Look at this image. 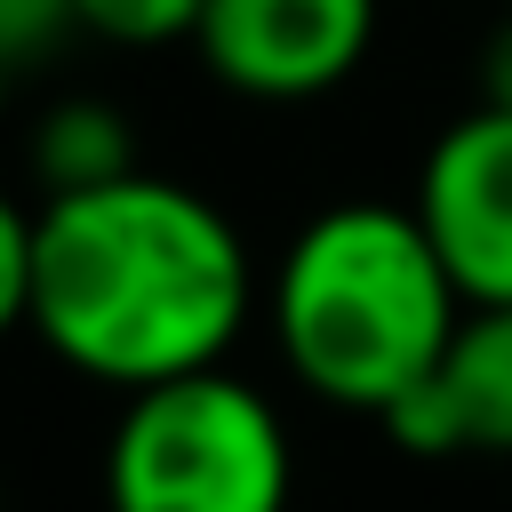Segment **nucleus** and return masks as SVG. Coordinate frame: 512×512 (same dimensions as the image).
<instances>
[{"label": "nucleus", "mask_w": 512, "mask_h": 512, "mask_svg": "<svg viewBox=\"0 0 512 512\" xmlns=\"http://www.w3.org/2000/svg\"><path fill=\"white\" fill-rule=\"evenodd\" d=\"M408 456H512V304H472L424 384L376 416Z\"/></svg>", "instance_id": "6"}, {"label": "nucleus", "mask_w": 512, "mask_h": 512, "mask_svg": "<svg viewBox=\"0 0 512 512\" xmlns=\"http://www.w3.org/2000/svg\"><path fill=\"white\" fill-rule=\"evenodd\" d=\"M288 488V424L224 360L128 392L104 440V512H288Z\"/></svg>", "instance_id": "3"}, {"label": "nucleus", "mask_w": 512, "mask_h": 512, "mask_svg": "<svg viewBox=\"0 0 512 512\" xmlns=\"http://www.w3.org/2000/svg\"><path fill=\"white\" fill-rule=\"evenodd\" d=\"M272 344L288 376L352 416H384L408 384H424L472 312L448 256L432 248L416 208L336 200L296 224L272 264Z\"/></svg>", "instance_id": "2"}, {"label": "nucleus", "mask_w": 512, "mask_h": 512, "mask_svg": "<svg viewBox=\"0 0 512 512\" xmlns=\"http://www.w3.org/2000/svg\"><path fill=\"white\" fill-rule=\"evenodd\" d=\"M136 168V128L104 96H56L32 120V176L40 192H88Z\"/></svg>", "instance_id": "7"}, {"label": "nucleus", "mask_w": 512, "mask_h": 512, "mask_svg": "<svg viewBox=\"0 0 512 512\" xmlns=\"http://www.w3.org/2000/svg\"><path fill=\"white\" fill-rule=\"evenodd\" d=\"M448 256L464 304H512V112L472 104L424 144L408 200Z\"/></svg>", "instance_id": "5"}, {"label": "nucleus", "mask_w": 512, "mask_h": 512, "mask_svg": "<svg viewBox=\"0 0 512 512\" xmlns=\"http://www.w3.org/2000/svg\"><path fill=\"white\" fill-rule=\"evenodd\" d=\"M256 264L232 216L152 168L0 208V312L64 368L144 392L216 368L248 328Z\"/></svg>", "instance_id": "1"}, {"label": "nucleus", "mask_w": 512, "mask_h": 512, "mask_svg": "<svg viewBox=\"0 0 512 512\" xmlns=\"http://www.w3.org/2000/svg\"><path fill=\"white\" fill-rule=\"evenodd\" d=\"M480 104H504L512 112V8L488 24V40H480Z\"/></svg>", "instance_id": "10"}, {"label": "nucleus", "mask_w": 512, "mask_h": 512, "mask_svg": "<svg viewBox=\"0 0 512 512\" xmlns=\"http://www.w3.org/2000/svg\"><path fill=\"white\" fill-rule=\"evenodd\" d=\"M504 8H512V0H504Z\"/></svg>", "instance_id": "11"}, {"label": "nucleus", "mask_w": 512, "mask_h": 512, "mask_svg": "<svg viewBox=\"0 0 512 512\" xmlns=\"http://www.w3.org/2000/svg\"><path fill=\"white\" fill-rule=\"evenodd\" d=\"M72 8H80V32L104 48H168L200 32L208 0H72Z\"/></svg>", "instance_id": "8"}, {"label": "nucleus", "mask_w": 512, "mask_h": 512, "mask_svg": "<svg viewBox=\"0 0 512 512\" xmlns=\"http://www.w3.org/2000/svg\"><path fill=\"white\" fill-rule=\"evenodd\" d=\"M192 48L232 96L304 104L368 64L376 0H208Z\"/></svg>", "instance_id": "4"}, {"label": "nucleus", "mask_w": 512, "mask_h": 512, "mask_svg": "<svg viewBox=\"0 0 512 512\" xmlns=\"http://www.w3.org/2000/svg\"><path fill=\"white\" fill-rule=\"evenodd\" d=\"M64 32H80V8L72 0H0V64H40Z\"/></svg>", "instance_id": "9"}]
</instances>
